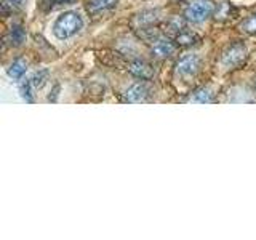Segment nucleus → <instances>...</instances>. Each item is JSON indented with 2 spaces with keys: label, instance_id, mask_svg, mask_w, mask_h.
Returning a JSON list of instances; mask_svg holds the SVG:
<instances>
[{
  "label": "nucleus",
  "instance_id": "nucleus-1",
  "mask_svg": "<svg viewBox=\"0 0 256 240\" xmlns=\"http://www.w3.org/2000/svg\"><path fill=\"white\" fill-rule=\"evenodd\" d=\"M82 28H84L82 16L76 12H64L53 22V34L56 38L66 40L74 37Z\"/></svg>",
  "mask_w": 256,
  "mask_h": 240
},
{
  "label": "nucleus",
  "instance_id": "nucleus-2",
  "mask_svg": "<svg viewBox=\"0 0 256 240\" xmlns=\"http://www.w3.org/2000/svg\"><path fill=\"white\" fill-rule=\"evenodd\" d=\"M216 6L212 0H192L184 10V16L190 22H204L214 13Z\"/></svg>",
  "mask_w": 256,
  "mask_h": 240
},
{
  "label": "nucleus",
  "instance_id": "nucleus-3",
  "mask_svg": "<svg viewBox=\"0 0 256 240\" xmlns=\"http://www.w3.org/2000/svg\"><path fill=\"white\" fill-rule=\"evenodd\" d=\"M246 45L244 42H236L221 54V66L226 69H236L246 60Z\"/></svg>",
  "mask_w": 256,
  "mask_h": 240
},
{
  "label": "nucleus",
  "instance_id": "nucleus-4",
  "mask_svg": "<svg viewBox=\"0 0 256 240\" xmlns=\"http://www.w3.org/2000/svg\"><path fill=\"white\" fill-rule=\"evenodd\" d=\"M200 66H202L200 56H197V54L182 56V58L176 62V74L181 77H192L200 70Z\"/></svg>",
  "mask_w": 256,
  "mask_h": 240
},
{
  "label": "nucleus",
  "instance_id": "nucleus-5",
  "mask_svg": "<svg viewBox=\"0 0 256 240\" xmlns=\"http://www.w3.org/2000/svg\"><path fill=\"white\" fill-rule=\"evenodd\" d=\"M150 96V86L146 82H138L132 85L125 92V101L126 102H144Z\"/></svg>",
  "mask_w": 256,
  "mask_h": 240
},
{
  "label": "nucleus",
  "instance_id": "nucleus-6",
  "mask_svg": "<svg viewBox=\"0 0 256 240\" xmlns=\"http://www.w3.org/2000/svg\"><path fill=\"white\" fill-rule=\"evenodd\" d=\"M174 52H176V45L166 38L157 37L154 40V44H152V54L158 60L170 58L172 54H174Z\"/></svg>",
  "mask_w": 256,
  "mask_h": 240
},
{
  "label": "nucleus",
  "instance_id": "nucleus-7",
  "mask_svg": "<svg viewBox=\"0 0 256 240\" xmlns=\"http://www.w3.org/2000/svg\"><path fill=\"white\" fill-rule=\"evenodd\" d=\"M130 72L134 77H138L141 80H150L156 74L154 68H152L149 62L141 61V60H136L130 64Z\"/></svg>",
  "mask_w": 256,
  "mask_h": 240
},
{
  "label": "nucleus",
  "instance_id": "nucleus-8",
  "mask_svg": "<svg viewBox=\"0 0 256 240\" xmlns=\"http://www.w3.org/2000/svg\"><path fill=\"white\" fill-rule=\"evenodd\" d=\"M117 5V0H88V12L92 14H98L102 12L112 10Z\"/></svg>",
  "mask_w": 256,
  "mask_h": 240
},
{
  "label": "nucleus",
  "instance_id": "nucleus-9",
  "mask_svg": "<svg viewBox=\"0 0 256 240\" xmlns=\"http://www.w3.org/2000/svg\"><path fill=\"white\" fill-rule=\"evenodd\" d=\"M174 42L180 46H192V45H197L200 42V37L196 34V32L184 29L180 32V34L174 36Z\"/></svg>",
  "mask_w": 256,
  "mask_h": 240
},
{
  "label": "nucleus",
  "instance_id": "nucleus-10",
  "mask_svg": "<svg viewBox=\"0 0 256 240\" xmlns=\"http://www.w3.org/2000/svg\"><path fill=\"white\" fill-rule=\"evenodd\" d=\"M26 69H28V64L24 60H14L10 68H8V76H10L12 78H21L24 74H26Z\"/></svg>",
  "mask_w": 256,
  "mask_h": 240
},
{
  "label": "nucleus",
  "instance_id": "nucleus-11",
  "mask_svg": "<svg viewBox=\"0 0 256 240\" xmlns=\"http://www.w3.org/2000/svg\"><path fill=\"white\" fill-rule=\"evenodd\" d=\"M10 40H12V45H14V46L21 45L24 40H26V30H24L21 26H13L10 30Z\"/></svg>",
  "mask_w": 256,
  "mask_h": 240
},
{
  "label": "nucleus",
  "instance_id": "nucleus-12",
  "mask_svg": "<svg viewBox=\"0 0 256 240\" xmlns=\"http://www.w3.org/2000/svg\"><path fill=\"white\" fill-rule=\"evenodd\" d=\"M48 80V70H38L30 77V84L34 88H42Z\"/></svg>",
  "mask_w": 256,
  "mask_h": 240
},
{
  "label": "nucleus",
  "instance_id": "nucleus-13",
  "mask_svg": "<svg viewBox=\"0 0 256 240\" xmlns=\"http://www.w3.org/2000/svg\"><path fill=\"white\" fill-rule=\"evenodd\" d=\"M190 101L192 102H212L213 98H212V93L202 88V90H197L194 94L190 96Z\"/></svg>",
  "mask_w": 256,
  "mask_h": 240
},
{
  "label": "nucleus",
  "instance_id": "nucleus-14",
  "mask_svg": "<svg viewBox=\"0 0 256 240\" xmlns=\"http://www.w3.org/2000/svg\"><path fill=\"white\" fill-rule=\"evenodd\" d=\"M242 29L248 34H256V13L250 14L248 18L242 22Z\"/></svg>",
  "mask_w": 256,
  "mask_h": 240
},
{
  "label": "nucleus",
  "instance_id": "nucleus-15",
  "mask_svg": "<svg viewBox=\"0 0 256 240\" xmlns=\"http://www.w3.org/2000/svg\"><path fill=\"white\" fill-rule=\"evenodd\" d=\"M30 88H34V86H32V84H30V78L29 80H24V82L21 84V96L28 102L34 101V98H32V93H30Z\"/></svg>",
  "mask_w": 256,
  "mask_h": 240
},
{
  "label": "nucleus",
  "instance_id": "nucleus-16",
  "mask_svg": "<svg viewBox=\"0 0 256 240\" xmlns=\"http://www.w3.org/2000/svg\"><path fill=\"white\" fill-rule=\"evenodd\" d=\"M168 29H170L172 32H174V36L176 34H180L181 30L186 29V26H184V21L180 20V18H173L170 22H168Z\"/></svg>",
  "mask_w": 256,
  "mask_h": 240
},
{
  "label": "nucleus",
  "instance_id": "nucleus-17",
  "mask_svg": "<svg viewBox=\"0 0 256 240\" xmlns=\"http://www.w3.org/2000/svg\"><path fill=\"white\" fill-rule=\"evenodd\" d=\"M26 0H4V13H6L8 12V8H18V6H21Z\"/></svg>",
  "mask_w": 256,
  "mask_h": 240
},
{
  "label": "nucleus",
  "instance_id": "nucleus-18",
  "mask_svg": "<svg viewBox=\"0 0 256 240\" xmlns=\"http://www.w3.org/2000/svg\"><path fill=\"white\" fill-rule=\"evenodd\" d=\"M58 92H60V86L58 85H56L54 86V90H53V96H48V101H56V96H58Z\"/></svg>",
  "mask_w": 256,
  "mask_h": 240
},
{
  "label": "nucleus",
  "instance_id": "nucleus-19",
  "mask_svg": "<svg viewBox=\"0 0 256 240\" xmlns=\"http://www.w3.org/2000/svg\"><path fill=\"white\" fill-rule=\"evenodd\" d=\"M254 86H256V85H254Z\"/></svg>",
  "mask_w": 256,
  "mask_h": 240
}]
</instances>
